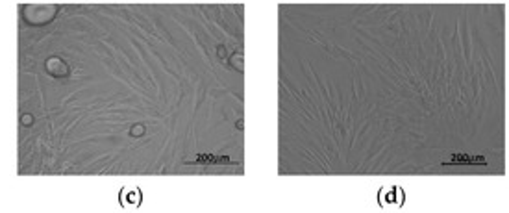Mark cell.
<instances>
[{"label": "cell", "mask_w": 509, "mask_h": 213, "mask_svg": "<svg viewBox=\"0 0 509 213\" xmlns=\"http://www.w3.org/2000/svg\"><path fill=\"white\" fill-rule=\"evenodd\" d=\"M446 167H453V165H485V157L483 156H469V154H459L455 152L452 154V157L444 163Z\"/></svg>", "instance_id": "1"}, {"label": "cell", "mask_w": 509, "mask_h": 213, "mask_svg": "<svg viewBox=\"0 0 509 213\" xmlns=\"http://www.w3.org/2000/svg\"><path fill=\"white\" fill-rule=\"evenodd\" d=\"M196 163H231L230 157H215L209 156V154H204L196 159Z\"/></svg>", "instance_id": "2"}]
</instances>
